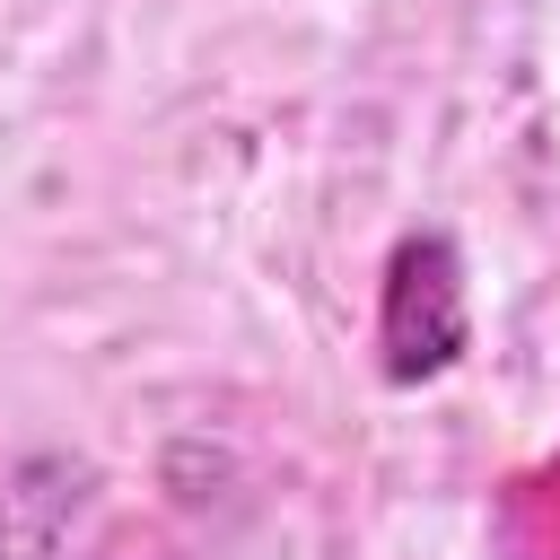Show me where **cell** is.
<instances>
[{
  "mask_svg": "<svg viewBox=\"0 0 560 560\" xmlns=\"http://www.w3.org/2000/svg\"><path fill=\"white\" fill-rule=\"evenodd\" d=\"M472 341V306H464V254L438 228H411L385 254V289H376V350L394 385H429L464 359Z\"/></svg>",
  "mask_w": 560,
  "mask_h": 560,
  "instance_id": "cell-1",
  "label": "cell"
}]
</instances>
